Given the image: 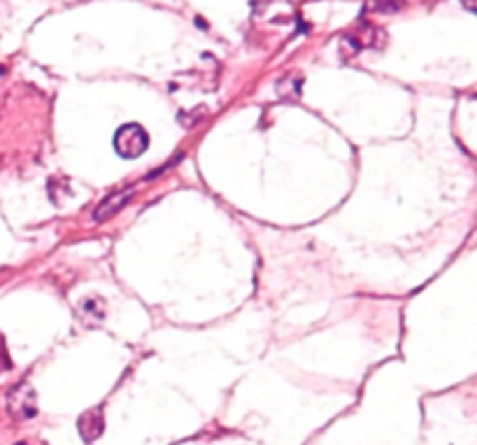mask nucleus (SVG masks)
<instances>
[{"instance_id": "nucleus-1", "label": "nucleus", "mask_w": 477, "mask_h": 445, "mask_svg": "<svg viewBox=\"0 0 477 445\" xmlns=\"http://www.w3.org/2000/svg\"><path fill=\"white\" fill-rule=\"evenodd\" d=\"M149 133L140 124H124L114 133V149L124 159H138L147 152Z\"/></svg>"}, {"instance_id": "nucleus-2", "label": "nucleus", "mask_w": 477, "mask_h": 445, "mask_svg": "<svg viewBox=\"0 0 477 445\" xmlns=\"http://www.w3.org/2000/svg\"><path fill=\"white\" fill-rule=\"evenodd\" d=\"M7 408L14 417L28 419L35 417L38 406H35V392H33L28 385H16V387L7 394Z\"/></svg>"}, {"instance_id": "nucleus-3", "label": "nucleus", "mask_w": 477, "mask_h": 445, "mask_svg": "<svg viewBox=\"0 0 477 445\" xmlns=\"http://www.w3.org/2000/svg\"><path fill=\"white\" fill-rule=\"evenodd\" d=\"M131 194H133V191L128 189V191H116V194L103 198V200H100V205L96 208L94 220H96V222H105V220H110V217H114L124 205L128 203Z\"/></svg>"}, {"instance_id": "nucleus-4", "label": "nucleus", "mask_w": 477, "mask_h": 445, "mask_svg": "<svg viewBox=\"0 0 477 445\" xmlns=\"http://www.w3.org/2000/svg\"><path fill=\"white\" fill-rule=\"evenodd\" d=\"M103 427H105V422H103V415H100L98 408L89 410V413H84L80 417V434L87 443L96 441L98 436L103 434Z\"/></svg>"}, {"instance_id": "nucleus-5", "label": "nucleus", "mask_w": 477, "mask_h": 445, "mask_svg": "<svg viewBox=\"0 0 477 445\" xmlns=\"http://www.w3.org/2000/svg\"><path fill=\"white\" fill-rule=\"evenodd\" d=\"M16 445H26V443H16Z\"/></svg>"}]
</instances>
